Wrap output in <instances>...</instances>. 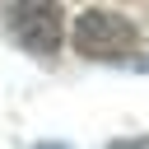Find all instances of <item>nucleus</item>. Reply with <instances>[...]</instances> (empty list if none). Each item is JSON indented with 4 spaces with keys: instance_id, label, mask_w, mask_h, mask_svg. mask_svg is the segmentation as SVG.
I'll list each match as a JSON object with an SVG mask.
<instances>
[{
    "instance_id": "f03ea898",
    "label": "nucleus",
    "mask_w": 149,
    "mask_h": 149,
    "mask_svg": "<svg viewBox=\"0 0 149 149\" xmlns=\"http://www.w3.org/2000/svg\"><path fill=\"white\" fill-rule=\"evenodd\" d=\"M5 28L23 51L56 56L61 37H65V14H61V5H9L5 9Z\"/></svg>"
},
{
    "instance_id": "20e7f679",
    "label": "nucleus",
    "mask_w": 149,
    "mask_h": 149,
    "mask_svg": "<svg viewBox=\"0 0 149 149\" xmlns=\"http://www.w3.org/2000/svg\"><path fill=\"white\" fill-rule=\"evenodd\" d=\"M33 149H70V144H61V140H47V144H33Z\"/></svg>"
},
{
    "instance_id": "f257e3e1",
    "label": "nucleus",
    "mask_w": 149,
    "mask_h": 149,
    "mask_svg": "<svg viewBox=\"0 0 149 149\" xmlns=\"http://www.w3.org/2000/svg\"><path fill=\"white\" fill-rule=\"evenodd\" d=\"M135 42H140L135 23L116 9H84L74 19V51L88 61H121L135 51Z\"/></svg>"
},
{
    "instance_id": "7ed1b4c3",
    "label": "nucleus",
    "mask_w": 149,
    "mask_h": 149,
    "mask_svg": "<svg viewBox=\"0 0 149 149\" xmlns=\"http://www.w3.org/2000/svg\"><path fill=\"white\" fill-rule=\"evenodd\" d=\"M107 149H149V135H126V140H112Z\"/></svg>"
}]
</instances>
